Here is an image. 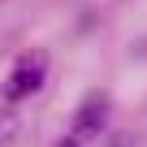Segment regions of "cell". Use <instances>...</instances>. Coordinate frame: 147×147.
<instances>
[{"instance_id":"cell-3","label":"cell","mask_w":147,"mask_h":147,"mask_svg":"<svg viewBox=\"0 0 147 147\" xmlns=\"http://www.w3.org/2000/svg\"><path fill=\"white\" fill-rule=\"evenodd\" d=\"M13 134H18V117H13L9 108H0V147H5Z\"/></svg>"},{"instance_id":"cell-2","label":"cell","mask_w":147,"mask_h":147,"mask_svg":"<svg viewBox=\"0 0 147 147\" xmlns=\"http://www.w3.org/2000/svg\"><path fill=\"white\" fill-rule=\"evenodd\" d=\"M104 125H108V100L95 91V95H87V104H82L78 113H74V134L91 143V138L104 134Z\"/></svg>"},{"instance_id":"cell-5","label":"cell","mask_w":147,"mask_h":147,"mask_svg":"<svg viewBox=\"0 0 147 147\" xmlns=\"http://www.w3.org/2000/svg\"><path fill=\"white\" fill-rule=\"evenodd\" d=\"M113 147H130V138H117V143H113Z\"/></svg>"},{"instance_id":"cell-1","label":"cell","mask_w":147,"mask_h":147,"mask_svg":"<svg viewBox=\"0 0 147 147\" xmlns=\"http://www.w3.org/2000/svg\"><path fill=\"white\" fill-rule=\"evenodd\" d=\"M43 78H48V56L43 52H22L13 61V74L5 78V87H0V100H5V104H18V100L35 95L43 87Z\"/></svg>"},{"instance_id":"cell-4","label":"cell","mask_w":147,"mask_h":147,"mask_svg":"<svg viewBox=\"0 0 147 147\" xmlns=\"http://www.w3.org/2000/svg\"><path fill=\"white\" fill-rule=\"evenodd\" d=\"M56 147H91V143H87V138H78V134H69V138H61Z\"/></svg>"}]
</instances>
